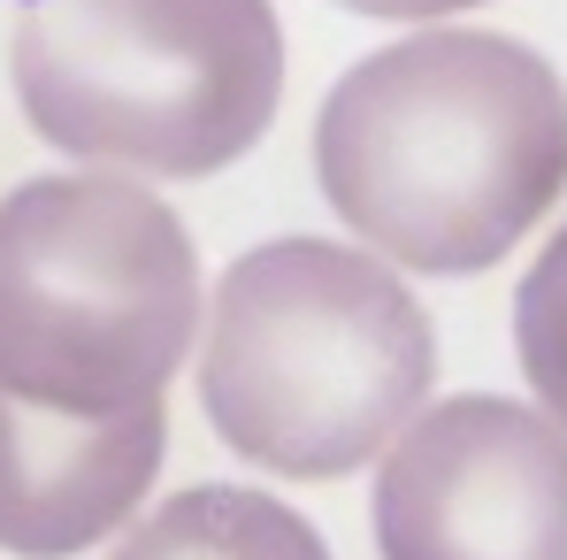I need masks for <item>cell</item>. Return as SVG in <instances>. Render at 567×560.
Returning <instances> with one entry per match:
<instances>
[{"mask_svg":"<svg viewBox=\"0 0 567 560\" xmlns=\"http://www.w3.org/2000/svg\"><path fill=\"white\" fill-rule=\"evenodd\" d=\"M199 254L123 170L31 177L0 200V391L123 415L162 399L199 338Z\"/></svg>","mask_w":567,"mask_h":560,"instance_id":"3957f363","label":"cell"},{"mask_svg":"<svg viewBox=\"0 0 567 560\" xmlns=\"http://www.w3.org/2000/svg\"><path fill=\"white\" fill-rule=\"evenodd\" d=\"M514 354H522L537 407L567 430V223L553 231V246L529 262V277L514 292Z\"/></svg>","mask_w":567,"mask_h":560,"instance_id":"ba28073f","label":"cell"},{"mask_svg":"<svg viewBox=\"0 0 567 560\" xmlns=\"http://www.w3.org/2000/svg\"><path fill=\"white\" fill-rule=\"evenodd\" d=\"M437 330L369 246L269 238L246 246L199 338L215 438L269 476H353L422 415Z\"/></svg>","mask_w":567,"mask_h":560,"instance_id":"7a4b0ae2","label":"cell"},{"mask_svg":"<svg viewBox=\"0 0 567 560\" xmlns=\"http://www.w3.org/2000/svg\"><path fill=\"white\" fill-rule=\"evenodd\" d=\"M315 177L383 262L491 269L567 192V85L522 39L422 23L322 100Z\"/></svg>","mask_w":567,"mask_h":560,"instance_id":"6da1fadb","label":"cell"},{"mask_svg":"<svg viewBox=\"0 0 567 560\" xmlns=\"http://www.w3.org/2000/svg\"><path fill=\"white\" fill-rule=\"evenodd\" d=\"M353 16H383V23H437V16H461L475 0H338Z\"/></svg>","mask_w":567,"mask_h":560,"instance_id":"9c48e42d","label":"cell"},{"mask_svg":"<svg viewBox=\"0 0 567 560\" xmlns=\"http://www.w3.org/2000/svg\"><path fill=\"white\" fill-rule=\"evenodd\" d=\"M16 100L54 154L123 177H215L284 93L269 0H23Z\"/></svg>","mask_w":567,"mask_h":560,"instance_id":"277c9868","label":"cell"},{"mask_svg":"<svg viewBox=\"0 0 567 560\" xmlns=\"http://www.w3.org/2000/svg\"><path fill=\"white\" fill-rule=\"evenodd\" d=\"M383 560H567V430L545 407L461 391L422 407L377 476Z\"/></svg>","mask_w":567,"mask_h":560,"instance_id":"5b68a950","label":"cell"},{"mask_svg":"<svg viewBox=\"0 0 567 560\" xmlns=\"http://www.w3.org/2000/svg\"><path fill=\"white\" fill-rule=\"evenodd\" d=\"M169 446L162 399L123 415H62L0 391V553L70 560L115 538L154 491Z\"/></svg>","mask_w":567,"mask_h":560,"instance_id":"8992f818","label":"cell"},{"mask_svg":"<svg viewBox=\"0 0 567 560\" xmlns=\"http://www.w3.org/2000/svg\"><path fill=\"white\" fill-rule=\"evenodd\" d=\"M107 560H330L307 515L246 483H192L162 499Z\"/></svg>","mask_w":567,"mask_h":560,"instance_id":"52a82bcc","label":"cell"}]
</instances>
